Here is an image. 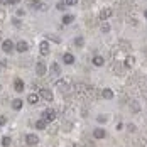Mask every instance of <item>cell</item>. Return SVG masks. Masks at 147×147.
<instances>
[{"label":"cell","mask_w":147,"mask_h":147,"mask_svg":"<svg viewBox=\"0 0 147 147\" xmlns=\"http://www.w3.org/2000/svg\"><path fill=\"white\" fill-rule=\"evenodd\" d=\"M24 86H26V85H24V81H22V80H19V78H17V80L14 81V90H15V91H22Z\"/></svg>","instance_id":"5bb4252c"},{"label":"cell","mask_w":147,"mask_h":147,"mask_svg":"<svg viewBox=\"0 0 147 147\" xmlns=\"http://www.w3.org/2000/svg\"><path fill=\"white\" fill-rule=\"evenodd\" d=\"M15 14H17V17H22V15L26 14V10H24V9H17V10H15Z\"/></svg>","instance_id":"4316f807"},{"label":"cell","mask_w":147,"mask_h":147,"mask_svg":"<svg viewBox=\"0 0 147 147\" xmlns=\"http://www.w3.org/2000/svg\"><path fill=\"white\" fill-rule=\"evenodd\" d=\"M56 86L59 88V91H64V93L69 88H73V86H71V81H69V80H63V78L56 81Z\"/></svg>","instance_id":"6da1fadb"},{"label":"cell","mask_w":147,"mask_h":147,"mask_svg":"<svg viewBox=\"0 0 147 147\" xmlns=\"http://www.w3.org/2000/svg\"><path fill=\"white\" fill-rule=\"evenodd\" d=\"M112 15H113V10H112L110 7H107V9H103L102 12H100V20L105 22V20H107L108 17H112Z\"/></svg>","instance_id":"8992f818"},{"label":"cell","mask_w":147,"mask_h":147,"mask_svg":"<svg viewBox=\"0 0 147 147\" xmlns=\"http://www.w3.org/2000/svg\"><path fill=\"white\" fill-rule=\"evenodd\" d=\"M42 118H44L46 122H53V120L56 118L54 110H44V112H42Z\"/></svg>","instance_id":"52a82bcc"},{"label":"cell","mask_w":147,"mask_h":147,"mask_svg":"<svg viewBox=\"0 0 147 147\" xmlns=\"http://www.w3.org/2000/svg\"><path fill=\"white\" fill-rule=\"evenodd\" d=\"M74 91H76V95H80V96H83V95H88V90L90 86H86V85H81V83H78L76 86H73Z\"/></svg>","instance_id":"7a4b0ae2"},{"label":"cell","mask_w":147,"mask_h":147,"mask_svg":"<svg viewBox=\"0 0 147 147\" xmlns=\"http://www.w3.org/2000/svg\"><path fill=\"white\" fill-rule=\"evenodd\" d=\"M73 20H74V17H73V15H69V14H66L64 17H63V24H66V26H68V24H71Z\"/></svg>","instance_id":"7402d4cb"},{"label":"cell","mask_w":147,"mask_h":147,"mask_svg":"<svg viewBox=\"0 0 147 147\" xmlns=\"http://www.w3.org/2000/svg\"><path fill=\"white\" fill-rule=\"evenodd\" d=\"M2 49H3V51H5L7 54H9V53H12V51H14V42H12L10 39L3 41V42H2Z\"/></svg>","instance_id":"5b68a950"},{"label":"cell","mask_w":147,"mask_h":147,"mask_svg":"<svg viewBox=\"0 0 147 147\" xmlns=\"http://www.w3.org/2000/svg\"><path fill=\"white\" fill-rule=\"evenodd\" d=\"M7 123V117L5 115H0V125H5Z\"/></svg>","instance_id":"83f0119b"},{"label":"cell","mask_w":147,"mask_h":147,"mask_svg":"<svg viewBox=\"0 0 147 147\" xmlns=\"http://www.w3.org/2000/svg\"><path fill=\"white\" fill-rule=\"evenodd\" d=\"M66 2V5H76L78 3V0H64Z\"/></svg>","instance_id":"f1b7e54d"},{"label":"cell","mask_w":147,"mask_h":147,"mask_svg":"<svg viewBox=\"0 0 147 147\" xmlns=\"http://www.w3.org/2000/svg\"><path fill=\"white\" fill-rule=\"evenodd\" d=\"M134 63H135V58H134V56H127V58H125V66H127V68H132Z\"/></svg>","instance_id":"44dd1931"},{"label":"cell","mask_w":147,"mask_h":147,"mask_svg":"<svg viewBox=\"0 0 147 147\" xmlns=\"http://www.w3.org/2000/svg\"><path fill=\"white\" fill-rule=\"evenodd\" d=\"M27 102L30 105H36V103L39 102V95H36V93H29V96H27Z\"/></svg>","instance_id":"2e32d148"},{"label":"cell","mask_w":147,"mask_h":147,"mask_svg":"<svg viewBox=\"0 0 147 147\" xmlns=\"http://www.w3.org/2000/svg\"><path fill=\"white\" fill-rule=\"evenodd\" d=\"M105 135H107V134H105L103 129H95V130H93V137H95V139H103Z\"/></svg>","instance_id":"ac0fdd59"},{"label":"cell","mask_w":147,"mask_h":147,"mask_svg":"<svg viewBox=\"0 0 147 147\" xmlns=\"http://www.w3.org/2000/svg\"><path fill=\"white\" fill-rule=\"evenodd\" d=\"M102 32H105V34L110 32V24H108V22H103L102 24Z\"/></svg>","instance_id":"cb8c5ba5"},{"label":"cell","mask_w":147,"mask_h":147,"mask_svg":"<svg viewBox=\"0 0 147 147\" xmlns=\"http://www.w3.org/2000/svg\"><path fill=\"white\" fill-rule=\"evenodd\" d=\"M26 142H27L29 146H36V144L39 142V137H37V135H34V134H29V135L26 137Z\"/></svg>","instance_id":"7c38bea8"},{"label":"cell","mask_w":147,"mask_h":147,"mask_svg":"<svg viewBox=\"0 0 147 147\" xmlns=\"http://www.w3.org/2000/svg\"><path fill=\"white\" fill-rule=\"evenodd\" d=\"M96 120H98V122H107V118H105V117H98Z\"/></svg>","instance_id":"d6a6232c"},{"label":"cell","mask_w":147,"mask_h":147,"mask_svg":"<svg viewBox=\"0 0 147 147\" xmlns=\"http://www.w3.org/2000/svg\"><path fill=\"white\" fill-rule=\"evenodd\" d=\"M29 7H32V9H39V10H44L46 9V5L41 3L39 0H29Z\"/></svg>","instance_id":"30bf717a"},{"label":"cell","mask_w":147,"mask_h":147,"mask_svg":"<svg viewBox=\"0 0 147 147\" xmlns=\"http://www.w3.org/2000/svg\"><path fill=\"white\" fill-rule=\"evenodd\" d=\"M15 49H17L19 53H26V51L29 49V44H27L26 41H19V42H17V46H15Z\"/></svg>","instance_id":"8fae6325"},{"label":"cell","mask_w":147,"mask_h":147,"mask_svg":"<svg viewBox=\"0 0 147 147\" xmlns=\"http://www.w3.org/2000/svg\"><path fill=\"white\" fill-rule=\"evenodd\" d=\"M39 51H41V56H47L49 54V42L47 41H42L39 44Z\"/></svg>","instance_id":"9c48e42d"},{"label":"cell","mask_w":147,"mask_h":147,"mask_svg":"<svg viewBox=\"0 0 147 147\" xmlns=\"http://www.w3.org/2000/svg\"><path fill=\"white\" fill-rule=\"evenodd\" d=\"M0 3H9V0H0Z\"/></svg>","instance_id":"836d02e7"},{"label":"cell","mask_w":147,"mask_h":147,"mask_svg":"<svg viewBox=\"0 0 147 147\" xmlns=\"http://www.w3.org/2000/svg\"><path fill=\"white\" fill-rule=\"evenodd\" d=\"M3 66H5V63H0V69H2V68H3Z\"/></svg>","instance_id":"e575fe53"},{"label":"cell","mask_w":147,"mask_h":147,"mask_svg":"<svg viewBox=\"0 0 147 147\" xmlns=\"http://www.w3.org/2000/svg\"><path fill=\"white\" fill-rule=\"evenodd\" d=\"M56 9H58V10H64V9H66V2H63V0L58 2V3H56Z\"/></svg>","instance_id":"d4e9b609"},{"label":"cell","mask_w":147,"mask_h":147,"mask_svg":"<svg viewBox=\"0 0 147 147\" xmlns=\"http://www.w3.org/2000/svg\"><path fill=\"white\" fill-rule=\"evenodd\" d=\"M5 19V14H3V10H0V20H3Z\"/></svg>","instance_id":"4dcf8cb0"},{"label":"cell","mask_w":147,"mask_h":147,"mask_svg":"<svg viewBox=\"0 0 147 147\" xmlns=\"http://www.w3.org/2000/svg\"><path fill=\"white\" fill-rule=\"evenodd\" d=\"M22 105H24V102H22L20 98L12 100V108H14V110H20V108H22Z\"/></svg>","instance_id":"e0dca14e"},{"label":"cell","mask_w":147,"mask_h":147,"mask_svg":"<svg viewBox=\"0 0 147 147\" xmlns=\"http://www.w3.org/2000/svg\"><path fill=\"white\" fill-rule=\"evenodd\" d=\"M20 0H9V3H12V5H15V3H19Z\"/></svg>","instance_id":"1f68e13d"},{"label":"cell","mask_w":147,"mask_h":147,"mask_svg":"<svg viewBox=\"0 0 147 147\" xmlns=\"http://www.w3.org/2000/svg\"><path fill=\"white\" fill-rule=\"evenodd\" d=\"M102 98H105V100H112L113 98V91L110 88H103L102 90Z\"/></svg>","instance_id":"4fadbf2b"},{"label":"cell","mask_w":147,"mask_h":147,"mask_svg":"<svg viewBox=\"0 0 147 147\" xmlns=\"http://www.w3.org/2000/svg\"><path fill=\"white\" fill-rule=\"evenodd\" d=\"M36 73L39 74V76H44V74L47 73V68H46V64L42 61H39V63L36 64Z\"/></svg>","instance_id":"277c9868"},{"label":"cell","mask_w":147,"mask_h":147,"mask_svg":"<svg viewBox=\"0 0 147 147\" xmlns=\"http://www.w3.org/2000/svg\"><path fill=\"white\" fill-rule=\"evenodd\" d=\"M39 96L42 98V100H46V102H53V91L47 88H42L41 91H39Z\"/></svg>","instance_id":"3957f363"},{"label":"cell","mask_w":147,"mask_h":147,"mask_svg":"<svg viewBox=\"0 0 147 147\" xmlns=\"http://www.w3.org/2000/svg\"><path fill=\"white\" fill-rule=\"evenodd\" d=\"M63 61H64L66 64H73L74 63V56L71 54V53H66V54L63 56Z\"/></svg>","instance_id":"9a60e30c"},{"label":"cell","mask_w":147,"mask_h":147,"mask_svg":"<svg viewBox=\"0 0 147 147\" xmlns=\"http://www.w3.org/2000/svg\"><path fill=\"white\" fill-rule=\"evenodd\" d=\"M10 142H12V140H10V137H7V135H5V137H2V146H3V147H9V146H10Z\"/></svg>","instance_id":"603a6c76"},{"label":"cell","mask_w":147,"mask_h":147,"mask_svg":"<svg viewBox=\"0 0 147 147\" xmlns=\"http://www.w3.org/2000/svg\"><path fill=\"white\" fill-rule=\"evenodd\" d=\"M83 42H85V41H83V37H76V39H74V46H76V47H81Z\"/></svg>","instance_id":"484cf974"},{"label":"cell","mask_w":147,"mask_h":147,"mask_svg":"<svg viewBox=\"0 0 147 147\" xmlns=\"http://www.w3.org/2000/svg\"><path fill=\"white\" fill-rule=\"evenodd\" d=\"M49 73H51V76H59L61 74V68H59L58 63H53L49 66Z\"/></svg>","instance_id":"ba28073f"},{"label":"cell","mask_w":147,"mask_h":147,"mask_svg":"<svg viewBox=\"0 0 147 147\" xmlns=\"http://www.w3.org/2000/svg\"><path fill=\"white\" fill-rule=\"evenodd\" d=\"M46 127H47V122H46L44 118H41V120H37V122H36V129H39V130H44Z\"/></svg>","instance_id":"d6986e66"},{"label":"cell","mask_w":147,"mask_h":147,"mask_svg":"<svg viewBox=\"0 0 147 147\" xmlns=\"http://www.w3.org/2000/svg\"><path fill=\"white\" fill-rule=\"evenodd\" d=\"M144 17H146V19H147V10H146V12H144Z\"/></svg>","instance_id":"d590c367"},{"label":"cell","mask_w":147,"mask_h":147,"mask_svg":"<svg viewBox=\"0 0 147 147\" xmlns=\"http://www.w3.org/2000/svg\"><path fill=\"white\" fill-rule=\"evenodd\" d=\"M129 130H130V132H135V125H134V123L129 125Z\"/></svg>","instance_id":"f546056e"},{"label":"cell","mask_w":147,"mask_h":147,"mask_svg":"<svg viewBox=\"0 0 147 147\" xmlns=\"http://www.w3.org/2000/svg\"><path fill=\"white\" fill-rule=\"evenodd\" d=\"M103 63H105V59H103L102 56H95V58H93V64H95V66H103Z\"/></svg>","instance_id":"ffe728a7"}]
</instances>
